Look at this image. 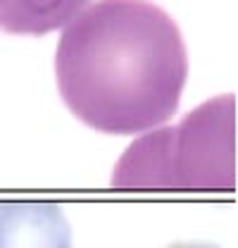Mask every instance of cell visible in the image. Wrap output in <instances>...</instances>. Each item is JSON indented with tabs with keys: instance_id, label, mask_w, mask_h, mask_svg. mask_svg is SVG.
Returning <instances> with one entry per match:
<instances>
[{
	"instance_id": "obj_1",
	"label": "cell",
	"mask_w": 238,
	"mask_h": 248,
	"mask_svg": "<svg viewBox=\"0 0 238 248\" xmlns=\"http://www.w3.org/2000/svg\"><path fill=\"white\" fill-rule=\"evenodd\" d=\"M58 91L84 124L103 134L150 131L177 112L188 53L177 22L150 0H100L58 41Z\"/></svg>"
},
{
	"instance_id": "obj_2",
	"label": "cell",
	"mask_w": 238,
	"mask_h": 248,
	"mask_svg": "<svg viewBox=\"0 0 238 248\" xmlns=\"http://www.w3.org/2000/svg\"><path fill=\"white\" fill-rule=\"evenodd\" d=\"M115 188L231 191L236 188V98L222 95L136 139L112 172Z\"/></svg>"
},
{
	"instance_id": "obj_3",
	"label": "cell",
	"mask_w": 238,
	"mask_h": 248,
	"mask_svg": "<svg viewBox=\"0 0 238 248\" xmlns=\"http://www.w3.org/2000/svg\"><path fill=\"white\" fill-rule=\"evenodd\" d=\"M0 248H72V229L53 201H2Z\"/></svg>"
},
{
	"instance_id": "obj_4",
	"label": "cell",
	"mask_w": 238,
	"mask_h": 248,
	"mask_svg": "<svg viewBox=\"0 0 238 248\" xmlns=\"http://www.w3.org/2000/svg\"><path fill=\"white\" fill-rule=\"evenodd\" d=\"M90 0H0V29L15 36H43L64 29Z\"/></svg>"
},
{
	"instance_id": "obj_5",
	"label": "cell",
	"mask_w": 238,
	"mask_h": 248,
	"mask_svg": "<svg viewBox=\"0 0 238 248\" xmlns=\"http://www.w3.org/2000/svg\"><path fill=\"white\" fill-rule=\"evenodd\" d=\"M167 248H219L214 244H205V241H181V244H172Z\"/></svg>"
}]
</instances>
